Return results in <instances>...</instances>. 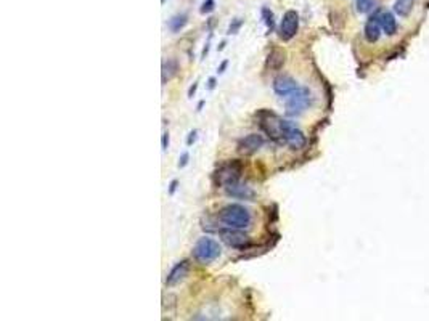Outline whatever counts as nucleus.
<instances>
[{"label": "nucleus", "instance_id": "obj_1", "mask_svg": "<svg viewBox=\"0 0 429 321\" xmlns=\"http://www.w3.org/2000/svg\"><path fill=\"white\" fill-rule=\"evenodd\" d=\"M217 217L225 226L238 228V230L249 228L251 222H252L251 212L244 206H240V204H228V206L222 207Z\"/></svg>", "mask_w": 429, "mask_h": 321}, {"label": "nucleus", "instance_id": "obj_2", "mask_svg": "<svg viewBox=\"0 0 429 321\" xmlns=\"http://www.w3.org/2000/svg\"><path fill=\"white\" fill-rule=\"evenodd\" d=\"M222 252V247L216 240L212 238H199L196 241L195 247H193V257L201 263H211L216 259H219V255Z\"/></svg>", "mask_w": 429, "mask_h": 321}, {"label": "nucleus", "instance_id": "obj_3", "mask_svg": "<svg viewBox=\"0 0 429 321\" xmlns=\"http://www.w3.org/2000/svg\"><path fill=\"white\" fill-rule=\"evenodd\" d=\"M259 121V127L262 128V132H266V135L269 139H272L273 142H278L283 143L281 139V124H283V119L278 117L275 113L267 111V109H262L258 114H255Z\"/></svg>", "mask_w": 429, "mask_h": 321}, {"label": "nucleus", "instance_id": "obj_4", "mask_svg": "<svg viewBox=\"0 0 429 321\" xmlns=\"http://www.w3.org/2000/svg\"><path fill=\"white\" fill-rule=\"evenodd\" d=\"M286 114L288 116H299L312 105V94L306 87H297L293 94L286 97Z\"/></svg>", "mask_w": 429, "mask_h": 321}, {"label": "nucleus", "instance_id": "obj_5", "mask_svg": "<svg viewBox=\"0 0 429 321\" xmlns=\"http://www.w3.org/2000/svg\"><path fill=\"white\" fill-rule=\"evenodd\" d=\"M281 139H283V143L289 145L293 150H303L307 143L303 130H301L299 127H296L294 122L285 121V119H283V124H281Z\"/></svg>", "mask_w": 429, "mask_h": 321}, {"label": "nucleus", "instance_id": "obj_6", "mask_svg": "<svg viewBox=\"0 0 429 321\" xmlns=\"http://www.w3.org/2000/svg\"><path fill=\"white\" fill-rule=\"evenodd\" d=\"M241 172H243L241 162H238V161L228 162L214 173V181H216L217 187L225 188L227 185H230V183L238 181L240 177H241Z\"/></svg>", "mask_w": 429, "mask_h": 321}, {"label": "nucleus", "instance_id": "obj_7", "mask_svg": "<svg viewBox=\"0 0 429 321\" xmlns=\"http://www.w3.org/2000/svg\"><path fill=\"white\" fill-rule=\"evenodd\" d=\"M221 233V238L224 240L225 244H228L230 247H233V249H248V247L251 246V238L243 233L241 230H238V228H228L227 230H221L219 232Z\"/></svg>", "mask_w": 429, "mask_h": 321}, {"label": "nucleus", "instance_id": "obj_8", "mask_svg": "<svg viewBox=\"0 0 429 321\" xmlns=\"http://www.w3.org/2000/svg\"><path fill=\"white\" fill-rule=\"evenodd\" d=\"M299 29V15L294 10H288L283 15L280 24V37L283 40H291Z\"/></svg>", "mask_w": 429, "mask_h": 321}, {"label": "nucleus", "instance_id": "obj_9", "mask_svg": "<svg viewBox=\"0 0 429 321\" xmlns=\"http://www.w3.org/2000/svg\"><path fill=\"white\" fill-rule=\"evenodd\" d=\"M297 87V82L289 76H278L273 80V91L278 97H289Z\"/></svg>", "mask_w": 429, "mask_h": 321}, {"label": "nucleus", "instance_id": "obj_10", "mask_svg": "<svg viewBox=\"0 0 429 321\" xmlns=\"http://www.w3.org/2000/svg\"><path fill=\"white\" fill-rule=\"evenodd\" d=\"M264 145V139L259 133H251L248 136H244L238 142V151L243 154H254L255 151H259Z\"/></svg>", "mask_w": 429, "mask_h": 321}, {"label": "nucleus", "instance_id": "obj_11", "mask_svg": "<svg viewBox=\"0 0 429 321\" xmlns=\"http://www.w3.org/2000/svg\"><path fill=\"white\" fill-rule=\"evenodd\" d=\"M188 271H190V262H188V260L179 262L176 267L169 271L167 278H166V284H167L169 288L176 286V284H179L182 280H185V277L188 274Z\"/></svg>", "mask_w": 429, "mask_h": 321}, {"label": "nucleus", "instance_id": "obj_12", "mask_svg": "<svg viewBox=\"0 0 429 321\" xmlns=\"http://www.w3.org/2000/svg\"><path fill=\"white\" fill-rule=\"evenodd\" d=\"M225 191L228 196L236 198V199H246V201H251L254 198V191L248 187V185H240L238 181L230 183V185L225 187Z\"/></svg>", "mask_w": 429, "mask_h": 321}, {"label": "nucleus", "instance_id": "obj_13", "mask_svg": "<svg viewBox=\"0 0 429 321\" xmlns=\"http://www.w3.org/2000/svg\"><path fill=\"white\" fill-rule=\"evenodd\" d=\"M381 21H379V15H373L368 18L367 24H365V37H367L368 42H376L381 35Z\"/></svg>", "mask_w": 429, "mask_h": 321}, {"label": "nucleus", "instance_id": "obj_14", "mask_svg": "<svg viewBox=\"0 0 429 321\" xmlns=\"http://www.w3.org/2000/svg\"><path fill=\"white\" fill-rule=\"evenodd\" d=\"M286 61V53L280 49H273L267 58V68L272 71H280Z\"/></svg>", "mask_w": 429, "mask_h": 321}, {"label": "nucleus", "instance_id": "obj_15", "mask_svg": "<svg viewBox=\"0 0 429 321\" xmlns=\"http://www.w3.org/2000/svg\"><path fill=\"white\" fill-rule=\"evenodd\" d=\"M379 21H381V27L388 35H394L397 32V21L394 15L391 12H382L379 13Z\"/></svg>", "mask_w": 429, "mask_h": 321}, {"label": "nucleus", "instance_id": "obj_16", "mask_svg": "<svg viewBox=\"0 0 429 321\" xmlns=\"http://www.w3.org/2000/svg\"><path fill=\"white\" fill-rule=\"evenodd\" d=\"M177 71H179V63H177V60L170 58V60H167V61H164V63H162V72H161L162 84H166L167 80H170L172 77H174V76L177 74Z\"/></svg>", "mask_w": 429, "mask_h": 321}, {"label": "nucleus", "instance_id": "obj_17", "mask_svg": "<svg viewBox=\"0 0 429 321\" xmlns=\"http://www.w3.org/2000/svg\"><path fill=\"white\" fill-rule=\"evenodd\" d=\"M187 21H188L187 15H176V16H172L170 20H169V29H170L172 32H179L180 29H184V27H185Z\"/></svg>", "mask_w": 429, "mask_h": 321}, {"label": "nucleus", "instance_id": "obj_18", "mask_svg": "<svg viewBox=\"0 0 429 321\" xmlns=\"http://www.w3.org/2000/svg\"><path fill=\"white\" fill-rule=\"evenodd\" d=\"M413 8V0H397L394 5V10L400 15V16H408L410 12Z\"/></svg>", "mask_w": 429, "mask_h": 321}, {"label": "nucleus", "instance_id": "obj_19", "mask_svg": "<svg viewBox=\"0 0 429 321\" xmlns=\"http://www.w3.org/2000/svg\"><path fill=\"white\" fill-rule=\"evenodd\" d=\"M355 2H357L359 12H362V13H367V12L371 10L373 7H375V0H355Z\"/></svg>", "mask_w": 429, "mask_h": 321}, {"label": "nucleus", "instance_id": "obj_20", "mask_svg": "<svg viewBox=\"0 0 429 321\" xmlns=\"http://www.w3.org/2000/svg\"><path fill=\"white\" fill-rule=\"evenodd\" d=\"M262 16H264V21H266L267 27H269V31H272L273 29V13L270 10H267V8H264Z\"/></svg>", "mask_w": 429, "mask_h": 321}, {"label": "nucleus", "instance_id": "obj_21", "mask_svg": "<svg viewBox=\"0 0 429 321\" xmlns=\"http://www.w3.org/2000/svg\"><path fill=\"white\" fill-rule=\"evenodd\" d=\"M214 0H204V4L201 7V13H211L214 10Z\"/></svg>", "mask_w": 429, "mask_h": 321}, {"label": "nucleus", "instance_id": "obj_22", "mask_svg": "<svg viewBox=\"0 0 429 321\" xmlns=\"http://www.w3.org/2000/svg\"><path fill=\"white\" fill-rule=\"evenodd\" d=\"M188 159H190V154L188 153H184L180 156V159H179V167L182 169V167H185L187 164H188Z\"/></svg>", "mask_w": 429, "mask_h": 321}, {"label": "nucleus", "instance_id": "obj_23", "mask_svg": "<svg viewBox=\"0 0 429 321\" xmlns=\"http://www.w3.org/2000/svg\"><path fill=\"white\" fill-rule=\"evenodd\" d=\"M196 135H198L196 130H191V132L188 133V139H187V145H188V146H191V145L196 142Z\"/></svg>", "mask_w": 429, "mask_h": 321}, {"label": "nucleus", "instance_id": "obj_24", "mask_svg": "<svg viewBox=\"0 0 429 321\" xmlns=\"http://www.w3.org/2000/svg\"><path fill=\"white\" fill-rule=\"evenodd\" d=\"M161 143H162V150L166 151V150H167V146H169V133H167V132H164V133H162V140H161Z\"/></svg>", "mask_w": 429, "mask_h": 321}, {"label": "nucleus", "instance_id": "obj_25", "mask_svg": "<svg viewBox=\"0 0 429 321\" xmlns=\"http://www.w3.org/2000/svg\"><path fill=\"white\" fill-rule=\"evenodd\" d=\"M177 185H179V181H177V180H172V181H170V188H169V193H170V195H174V193H176Z\"/></svg>", "mask_w": 429, "mask_h": 321}, {"label": "nucleus", "instance_id": "obj_26", "mask_svg": "<svg viewBox=\"0 0 429 321\" xmlns=\"http://www.w3.org/2000/svg\"><path fill=\"white\" fill-rule=\"evenodd\" d=\"M196 88H198V82H195V84L190 87V90H188V97H193V95H195V91H196Z\"/></svg>", "mask_w": 429, "mask_h": 321}, {"label": "nucleus", "instance_id": "obj_27", "mask_svg": "<svg viewBox=\"0 0 429 321\" xmlns=\"http://www.w3.org/2000/svg\"><path fill=\"white\" fill-rule=\"evenodd\" d=\"M216 87V77H211L209 79V88H214Z\"/></svg>", "mask_w": 429, "mask_h": 321}, {"label": "nucleus", "instance_id": "obj_28", "mask_svg": "<svg viewBox=\"0 0 429 321\" xmlns=\"http://www.w3.org/2000/svg\"><path fill=\"white\" fill-rule=\"evenodd\" d=\"M227 64H228V61H224V63L221 64V68H219L217 71H219V72H224V71H225V68H227Z\"/></svg>", "mask_w": 429, "mask_h": 321}, {"label": "nucleus", "instance_id": "obj_29", "mask_svg": "<svg viewBox=\"0 0 429 321\" xmlns=\"http://www.w3.org/2000/svg\"><path fill=\"white\" fill-rule=\"evenodd\" d=\"M161 2H162V4H164V2H166V0H161Z\"/></svg>", "mask_w": 429, "mask_h": 321}]
</instances>
